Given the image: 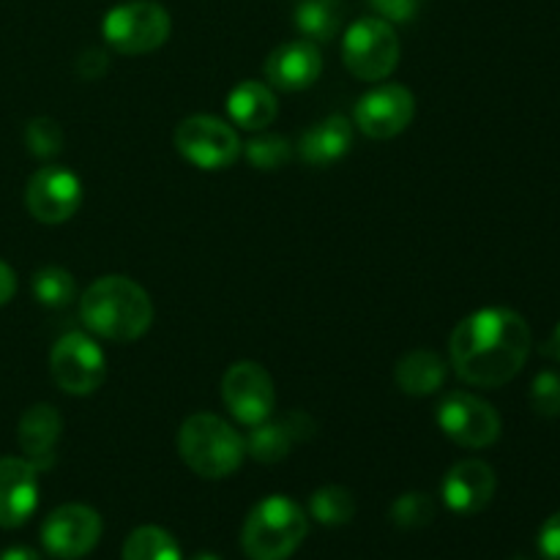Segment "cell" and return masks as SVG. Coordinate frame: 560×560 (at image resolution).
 <instances>
[{"mask_svg":"<svg viewBox=\"0 0 560 560\" xmlns=\"http://www.w3.org/2000/svg\"><path fill=\"white\" fill-rule=\"evenodd\" d=\"M392 523L402 530H421L435 520V501L424 492H405L392 503Z\"/></svg>","mask_w":560,"mask_h":560,"instance_id":"cell-26","label":"cell"},{"mask_svg":"<svg viewBox=\"0 0 560 560\" xmlns=\"http://www.w3.org/2000/svg\"><path fill=\"white\" fill-rule=\"evenodd\" d=\"M372 9L386 22H410L419 11V0H370Z\"/></svg>","mask_w":560,"mask_h":560,"instance_id":"cell-30","label":"cell"},{"mask_svg":"<svg viewBox=\"0 0 560 560\" xmlns=\"http://www.w3.org/2000/svg\"><path fill=\"white\" fill-rule=\"evenodd\" d=\"M14 293H16L14 271H11V266H5V262L0 260V306L9 304V301L14 299Z\"/></svg>","mask_w":560,"mask_h":560,"instance_id":"cell-33","label":"cell"},{"mask_svg":"<svg viewBox=\"0 0 560 560\" xmlns=\"http://www.w3.org/2000/svg\"><path fill=\"white\" fill-rule=\"evenodd\" d=\"M438 427L463 448H487L501 438V416L476 394L454 392L438 405Z\"/></svg>","mask_w":560,"mask_h":560,"instance_id":"cell-9","label":"cell"},{"mask_svg":"<svg viewBox=\"0 0 560 560\" xmlns=\"http://www.w3.org/2000/svg\"><path fill=\"white\" fill-rule=\"evenodd\" d=\"M38 506V470L27 459L0 457V528H20Z\"/></svg>","mask_w":560,"mask_h":560,"instance_id":"cell-14","label":"cell"},{"mask_svg":"<svg viewBox=\"0 0 560 560\" xmlns=\"http://www.w3.org/2000/svg\"><path fill=\"white\" fill-rule=\"evenodd\" d=\"M33 295H36V301L42 306L58 310V306H66L74 301L77 282L66 268L47 266L33 273Z\"/></svg>","mask_w":560,"mask_h":560,"instance_id":"cell-25","label":"cell"},{"mask_svg":"<svg viewBox=\"0 0 560 560\" xmlns=\"http://www.w3.org/2000/svg\"><path fill=\"white\" fill-rule=\"evenodd\" d=\"M310 530L304 509L288 495H268L257 503L241 530V547L249 560H288Z\"/></svg>","mask_w":560,"mask_h":560,"instance_id":"cell-4","label":"cell"},{"mask_svg":"<svg viewBox=\"0 0 560 560\" xmlns=\"http://www.w3.org/2000/svg\"><path fill=\"white\" fill-rule=\"evenodd\" d=\"M60 432H63V419L52 405L38 402L22 413L20 427H16V441H20L25 459L38 474L55 465V446L60 441Z\"/></svg>","mask_w":560,"mask_h":560,"instance_id":"cell-17","label":"cell"},{"mask_svg":"<svg viewBox=\"0 0 560 560\" xmlns=\"http://www.w3.org/2000/svg\"><path fill=\"white\" fill-rule=\"evenodd\" d=\"M530 328L506 306H487L457 323L448 339L454 372L468 386L501 388L520 375L530 355Z\"/></svg>","mask_w":560,"mask_h":560,"instance_id":"cell-1","label":"cell"},{"mask_svg":"<svg viewBox=\"0 0 560 560\" xmlns=\"http://www.w3.org/2000/svg\"><path fill=\"white\" fill-rule=\"evenodd\" d=\"M246 159H249L252 167L262 170V173H273V170L284 167L293 159V145H290L288 137L260 135L246 145Z\"/></svg>","mask_w":560,"mask_h":560,"instance_id":"cell-27","label":"cell"},{"mask_svg":"<svg viewBox=\"0 0 560 560\" xmlns=\"http://www.w3.org/2000/svg\"><path fill=\"white\" fill-rule=\"evenodd\" d=\"M539 552L545 560H560V512L552 514L539 530Z\"/></svg>","mask_w":560,"mask_h":560,"instance_id":"cell-31","label":"cell"},{"mask_svg":"<svg viewBox=\"0 0 560 560\" xmlns=\"http://www.w3.org/2000/svg\"><path fill=\"white\" fill-rule=\"evenodd\" d=\"M228 113L235 126L246 131H262L266 126L273 124L279 113L277 96L266 82L244 80L230 91L228 96Z\"/></svg>","mask_w":560,"mask_h":560,"instance_id":"cell-19","label":"cell"},{"mask_svg":"<svg viewBox=\"0 0 560 560\" xmlns=\"http://www.w3.org/2000/svg\"><path fill=\"white\" fill-rule=\"evenodd\" d=\"M27 211L42 224L69 222L82 206V184L71 170L66 167H42L31 175L25 189Z\"/></svg>","mask_w":560,"mask_h":560,"instance_id":"cell-13","label":"cell"},{"mask_svg":"<svg viewBox=\"0 0 560 560\" xmlns=\"http://www.w3.org/2000/svg\"><path fill=\"white\" fill-rule=\"evenodd\" d=\"M495 470L481 459H463L443 479V503L457 514H479L495 495Z\"/></svg>","mask_w":560,"mask_h":560,"instance_id":"cell-15","label":"cell"},{"mask_svg":"<svg viewBox=\"0 0 560 560\" xmlns=\"http://www.w3.org/2000/svg\"><path fill=\"white\" fill-rule=\"evenodd\" d=\"M530 405L545 419H556L560 416V375L552 370L539 372L530 386Z\"/></svg>","mask_w":560,"mask_h":560,"instance_id":"cell-29","label":"cell"},{"mask_svg":"<svg viewBox=\"0 0 560 560\" xmlns=\"http://www.w3.org/2000/svg\"><path fill=\"white\" fill-rule=\"evenodd\" d=\"M170 31H173V20L156 0L118 3L102 20L104 42L120 55L153 52L167 42Z\"/></svg>","mask_w":560,"mask_h":560,"instance_id":"cell-5","label":"cell"},{"mask_svg":"<svg viewBox=\"0 0 560 560\" xmlns=\"http://www.w3.org/2000/svg\"><path fill=\"white\" fill-rule=\"evenodd\" d=\"M353 145V126L345 115H328L326 120L304 131L299 142V153L312 167H328L339 162Z\"/></svg>","mask_w":560,"mask_h":560,"instance_id":"cell-18","label":"cell"},{"mask_svg":"<svg viewBox=\"0 0 560 560\" xmlns=\"http://www.w3.org/2000/svg\"><path fill=\"white\" fill-rule=\"evenodd\" d=\"M0 560H42V556L31 547H9V550L0 552Z\"/></svg>","mask_w":560,"mask_h":560,"instance_id":"cell-34","label":"cell"},{"mask_svg":"<svg viewBox=\"0 0 560 560\" xmlns=\"http://www.w3.org/2000/svg\"><path fill=\"white\" fill-rule=\"evenodd\" d=\"M191 560H222V558L213 556V552H200V556H195Z\"/></svg>","mask_w":560,"mask_h":560,"instance_id":"cell-36","label":"cell"},{"mask_svg":"<svg viewBox=\"0 0 560 560\" xmlns=\"http://www.w3.org/2000/svg\"><path fill=\"white\" fill-rule=\"evenodd\" d=\"M109 58L102 52V49H85L77 60V71H80L85 80H98L102 74H107Z\"/></svg>","mask_w":560,"mask_h":560,"instance_id":"cell-32","label":"cell"},{"mask_svg":"<svg viewBox=\"0 0 560 560\" xmlns=\"http://www.w3.org/2000/svg\"><path fill=\"white\" fill-rule=\"evenodd\" d=\"M416 115V96L399 82H381L359 98L353 109L355 126L372 140H392L402 135Z\"/></svg>","mask_w":560,"mask_h":560,"instance_id":"cell-11","label":"cell"},{"mask_svg":"<svg viewBox=\"0 0 560 560\" xmlns=\"http://www.w3.org/2000/svg\"><path fill=\"white\" fill-rule=\"evenodd\" d=\"M514 560H528V558H514Z\"/></svg>","mask_w":560,"mask_h":560,"instance_id":"cell-37","label":"cell"},{"mask_svg":"<svg viewBox=\"0 0 560 560\" xmlns=\"http://www.w3.org/2000/svg\"><path fill=\"white\" fill-rule=\"evenodd\" d=\"M180 459L200 479H228L246 457V438L213 413H195L180 424Z\"/></svg>","mask_w":560,"mask_h":560,"instance_id":"cell-3","label":"cell"},{"mask_svg":"<svg viewBox=\"0 0 560 560\" xmlns=\"http://www.w3.org/2000/svg\"><path fill=\"white\" fill-rule=\"evenodd\" d=\"M323 71L320 49L310 38H295L273 49L266 60V80L279 91H306Z\"/></svg>","mask_w":560,"mask_h":560,"instance_id":"cell-16","label":"cell"},{"mask_svg":"<svg viewBox=\"0 0 560 560\" xmlns=\"http://www.w3.org/2000/svg\"><path fill=\"white\" fill-rule=\"evenodd\" d=\"M80 317L88 331L107 342H135L151 328L153 301L135 279L113 273L88 284Z\"/></svg>","mask_w":560,"mask_h":560,"instance_id":"cell-2","label":"cell"},{"mask_svg":"<svg viewBox=\"0 0 560 560\" xmlns=\"http://www.w3.org/2000/svg\"><path fill=\"white\" fill-rule=\"evenodd\" d=\"M49 370L60 392L71 397H88L107 377V355L98 348L96 339L82 331H71L55 342Z\"/></svg>","mask_w":560,"mask_h":560,"instance_id":"cell-8","label":"cell"},{"mask_svg":"<svg viewBox=\"0 0 560 560\" xmlns=\"http://www.w3.org/2000/svg\"><path fill=\"white\" fill-rule=\"evenodd\" d=\"M102 539V517L85 503H66L55 509L42 525V545L52 558H85Z\"/></svg>","mask_w":560,"mask_h":560,"instance_id":"cell-12","label":"cell"},{"mask_svg":"<svg viewBox=\"0 0 560 560\" xmlns=\"http://www.w3.org/2000/svg\"><path fill=\"white\" fill-rule=\"evenodd\" d=\"M541 353H545L547 359L558 361V364H560V323L556 326V331L550 334V339H547V342L541 345Z\"/></svg>","mask_w":560,"mask_h":560,"instance_id":"cell-35","label":"cell"},{"mask_svg":"<svg viewBox=\"0 0 560 560\" xmlns=\"http://www.w3.org/2000/svg\"><path fill=\"white\" fill-rule=\"evenodd\" d=\"M293 22L310 42H328L342 27V0H295Z\"/></svg>","mask_w":560,"mask_h":560,"instance_id":"cell-21","label":"cell"},{"mask_svg":"<svg viewBox=\"0 0 560 560\" xmlns=\"http://www.w3.org/2000/svg\"><path fill=\"white\" fill-rule=\"evenodd\" d=\"M293 435L288 432L284 421H260V424L252 427L249 438H246V454L255 457L257 463L262 465H273V463H282L284 457L290 454L293 448Z\"/></svg>","mask_w":560,"mask_h":560,"instance_id":"cell-22","label":"cell"},{"mask_svg":"<svg viewBox=\"0 0 560 560\" xmlns=\"http://www.w3.org/2000/svg\"><path fill=\"white\" fill-rule=\"evenodd\" d=\"M310 514L320 525L337 528V525H348L355 517V498L353 492L345 490L339 485L320 487L312 492L310 498Z\"/></svg>","mask_w":560,"mask_h":560,"instance_id":"cell-24","label":"cell"},{"mask_svg":"<svg viewBox=\"0 0 560 560\" xmlns=\"http://www.w3.org/2000/svg\"><path fill=\"white\" fill-rule=\"evenodd\" d=\"M222 399L235 421L255 427L273 416L277 392H273V381L266 366L255 361H235L222 377Z\"/></svg>","mask_w":560,"mask_h":560,"instance_id":"cell-10","label":"cell"},{"mask_svg":"<svg viewBox=\"0 0 560 560\" xmlns=\"http://www.w3.org/2000/svg\"><path fill=\"white\" fill-rule=\"evenodd\" d=\"M175 148L189 164L200 170H224L238 159V131L213 115H191L175 126Z\"/></svg>","mask_w":560,"mask_h":560,"instance_id":"cell-7","label":"cell"},{"mask_svg":"<svg viewBox=\"0 0 560 560\" xmlns=\"http://www.w3.org/2000/svg\"><path fill=\"white\" fill-rule=\"evenodd\" d=\"M342 60L355 80L381 82L397 69L399 36L383 16H364L345 31Z\"/></svg>","mask_w":560,"mask_h":560,"instance_id":"cell-6","label":"cell"},{"mask_svg":"<svg viewBox=\"0 0 560 560\" xmlns=\"http://www.w3.org/2000/svg\"><path fill=\"white\" fill-rule=\"evenodd\" d=\"M448 366L435 350H410L402 359L397 361V370H394V381L410 397H430V394L441 392L443 383H446Z\"/></svg>","mask_w":560,"mask_h":560,"instance_id":"cell-20","label":"cell"},{"mask_svg":"<svg viewBox=\"0 0 560 560\" xmlns=\"http://www.w3.org/2000/svg\"><path fill=\"white\" fill-rule=\"evenodd\" d=\"M25 145L31 151V156L36 159H52L63 151V129H60L58 120L47 118H33L25 126Z\"/></svg>","mask_w":560,"mask_h":560,"instance_id":"cell-28","label":"cell"},{"mask_svg":"<svg viewBox=\"0 0 560 560\" xmlns=\"http://www.w3.org/2000/svg\"><path fill=\"white\" fill-rule=\"evenodd\" d=\"M124 560H180V547L159 525H140L124 541Z\"/></svg>","mask_w":560,"mask_h":560,"instance_id":"cell-23","label":"cell"}]
</instances>
